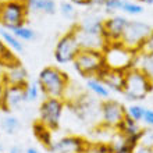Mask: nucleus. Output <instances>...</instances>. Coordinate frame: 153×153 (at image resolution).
<instances>
[{
    "mask_svg": "<svg viewBox=\"0 0 153 153\" xmlns=\"http://www.w3.org/2000/svg\"><path fill=\"white\" fill-rule=\"evenodd\" d=\"M38 82H39L45 97L64 99V95L71 81L65 71L57 68V67H53V65H48L39 71Z\"/></svg>",
    "mask_w": 153,
    "mask_h": 153,
    "instance_id": "obj_1",
    "label": "nucleus"
},
{
    "mask_svg": "<svg viewBox=\"0 0 153 153\" xmlns=\"http://www.w3.org/2000/svg\"><path fill=\"white\" fill-rule=\"evenodd\" d=\"M153 91V81L139 68H129L125 71V84L123 95L131 102L143 100Z\"/></svg>",
    "mask_w": 153,
    "mask_h": 153,
    "instance_id": "obj_2",
    "label": "nucleus"
},
{
    "mask_svg": "<svg viewBox=\"0 0 153 153\" xmlns=\"http://www.w3.org/2000/svg\"><path fill=\"white\" fill-rule=\"evenodd\" d=\"M28 11L24 0H4L0 4V24L8 31L20 28L25 25Z\"/></svg>",
    "mask_w": 153,
    "mask_h": 153,
    "instance_id": "obj_3",
    "label": "nucleus"
},
{
    "mask_svg": "<svg viewBox=\"0 0 153 153\" xmlns=\"http://www.w3.org/2000/svg\"><path fill=\"white\" fill-rule=\"evenodd\" d=\"M74 70L84 78H92L106 65L105 54L102 50H85L81 49L73 61Z\"/></svg>",
    "mask_w": 153,
    "mask_h": 153,
    "instance_id": "obj_4",
    "label": "nucleus"
},
{
    "mask_svg": "<svg viewBox=\"0 0 153 153\" xmlns=\"http://www.w3.org/2000/svg\"><path fill=\"white\" fill-rule=\"evenodd\" d=\"M137 53L138 52L125 48L121 42L107 45V48L103 50L107 67L111 70H120V71H128L129 68H134Z\"/></svg>",
    "mask_w": 153,
    "mask_h": 153,
    "instance_id": "obj_5",
    "label": "nucleus"
},
{
    "mask_svg": "<svg viewBox=\"0 0 153 153\" xmlns=\"http://www.w3.org/2000/svg\"><path fill=\"white\" fill-rule=\"evenodd\" d=\"M67 103L64 99L59 97H45L39 106V118L38 120L49 129L56 131L60 127L61 117L64 113Z\"/></svg>",
    "mask_w": 153,
    "mask_h": 153,
    "instance_id": "obj_6",
    "label": "nucleus"
},
{
    "mask_svg": "<svg viewBox=\"0 0 153 153\" xmlns=\"http://www.w3.org/2000/svg\"><path fill=\"white\" fill-rule=\"evenodd\" d=\"M81 48L76 39V33H75V28H71L70 31L60 36V39L57 40L56 48H54V60L60 64H68L73 63L75 60L76 54L79 53Z\"/></svg>",
    "mask_w": 153,
    "mask_h": 153,
    "instance_id": "obj_7",
    "label": "nucleus"
},
{
    "mask_svg": "<svg viewBox=\"0 0 153 153\" xmlns=\"http://www.w3.org/2000/svg\"><path fill=\"white\" fill-rule=\"evenodd\" d=\"M152 32L153 28L149 24H146L143 21L132 20L129 21L127 28H125L121 43L124 45L125 48L131 49L134 52H138L141 49V46L143 45V42L149 38V35Z\"/></svg>",
    "mask_w": 153,
    "mask_h": 153,
    "instance_id": "obj_8",
    "label": "nucleus"
},
{
    "mask_svg": "<svg viewBox=\"0 0 153 153\" xmlns=\"http://www.w3.org/2000/svg\"><path fill=\"white\" fill-rule=\"evenodd\" d=\"M127 116V109L124 107L123 103L113 99H107L100 105V118L102 123L107 128H114L121 124V121L124 120Z\"/></svg>",
    "mask_w": 153,
    "mask_h": 153,
    "instance_id": "obj_9",
    "label": "nucleus"
},
{
    "mask_svg": "<svg viewBox=\"0 0 153 153\" xmlns=\"http://www.w3.org/2000/svg\"><path fill=\"white\" fill-rule=\"evenodd\" d=\"M88 141L78 135H67L57 139L49 148L50 153H84Z\"/></svg>",
    "mask_w": 153,
    "mask_h": 153,
    "instance_id": "obj_10",
    "label": "nucleus"
},
{
    "mask_svg": "<svg viewBox=\"0 0 153 153\" xmlns=\"http://www.w3.org/2000/svg\"><path fill=\"white\" fill-rule=\"evenodd\" d=\"M129 20L125 16L114 14L105 20V39L107 43H120Z\"/></svg>",
    "mask_w": 153,
    "mask_h": 153,
    "instance_id": "obj_11",
    "label": "nucleus"
},
{
    "mask_svg": "<svg viewBox=\"0 0 153 153\" xmlns=\"http://www.w3.org/2000/svg\"><path fill=\"white\" fill-rule=\"evenodd\" d=\"M95 105H96L95 100L89 96L88 93H82L78 99L67 103V106H70L71 111L82 121L92 120L93 117L97 114Z\"/></svg>",
    "mask_w": 153,
    "mask_h": 153,
    "instance_id": "obj_12",
    "label": "nucleus"
},
{
    "mask_svg": "<svg viewBox=\"0 0 153 153\" xmlns=\"http://www.w3.org/2000/svg\"><path fill=\"white\" fill-rule=\"evenodd\" d=\"M96 78L100 79L103 84L114 92L123 93L124 91V84H125V71H120V70H111L107 67V64L96 74Z\"/></svg>",
    "mask_w": 153,
    "mask_h": 153,
    "instance_id": "obj_13",
    "label": "nucleus"
},
{
    "mask_svg": "<svg viewBox=\"0 0 153 153\" xmlns=\"http://www.w3.org/2000/svg\"><path fill=\"white\" fill-rule=\"evenodd\" d=\"M27 86V85H25ZM25 86H20V85H10L6 86V92H4V103H3V110L4 113L8 111H14V110H20L21 106L25 102Z\"/></svg>",
    "mask_w": 153,
    "mask_h": 153,
    "instance_id": "obj_14",
    "label": "nucleus"
},
{
    "mask_svg": "<svg viewBox=\"0 0 153 153\" xmlns=\"http://www.w3.org/2000/svg\"><path fill=\"white\" fill-rule=\"evenodd\" d=\"M1 82L6 86L10 85H20V86H25L28 84V73L24 68V65L20 61H16L14 64H10L7 67H4L3 75H1Z\"/></svg>",
    "mask_w": 153,
    "mask_h": 153,
    "instance_id": "obj_15",
    "label": "nucleus"
},
{
    "mask_svg": "<svg viewBox=\"0 0 153 153\" xmlns=\"http://www.w3.org/2000/svg\"><path fill=\"white\" fill-rule=\"evenodd\" d=\"M75 28V33H76V39L79 43L81 49L85 50H105L107 48V40L105 39V36L102 35H92V33H86L84 31H81L78 28V25L74 27Z\"/></svg>",
    "mask_w": 153,
    "mask_h": 153,
    "instance_id": "obj_16",
    "label": "nucleus"
},
{
    "mask_svg": "<svg viewBox=\"0 0 153 153\" xmlns=\"http://www.w3.org/2000/svg\"><path fill=\"white\" fill-rule=\"evenodd\" d=\"M78 28L86 33L105 36V20L99 16L86 17L78 24Z\"/></svg>",
    "mask_w": 153,
    "mask_h": 153,
    "instance_id": "obj_17",
    "label": "nucleus"
},
{
    "mask_svg": "<svg viewBox=\"0 0 153 153\" xmlns=\"http://www.w3.org/2000/svg\"><path fill=\"white\" fill-rule=\"evenodd\" d=\"M143 128H141V125L138 121H135L134 118L127 114L124 117V120L121 121V124L117 127V132L123 135L125 138H131V137H141Z\"/></svg>",
    "mask_w": 153,
    "mask_h": 153,
    "instance_id": "obj_18",
    "label": "nucleus"
},
{
    "mask_svg": "<svg viewBox=\"0 0 153 153\" xmlns=\"http://www.w3.org/2000/svg\"><path fill=\"white\" fill-rule=\"evenodd\" d=\"M32 131H33L35 138H36L46 149H49V148L52 146V143L54 142L53 141V137H52V129H49L48 127L42 124L39 120H36L32 124Z\"/></svg>",
    "mask_w": 153,
    "mask_h": 153,
    "instance_id": "obj_19",
    "label": "nucleus"
},
{
    "mask_svg": "<svg viewBox=\"0 0 153 153\" xmlns=\"http://www.w3.org/2000/svg\"><path fill=\"white\" fill-rule=\"evenodd\" d=\"M134 67L139 68L153 81V53H137Z\"/></svg>",
    "mask_w": 153,
    "mask_h": 153,
    "instance_id": "obj_20",
    "label": "nucleus"
},
{
    "mask_svg": "<svg viewBox=\"0 0 153 153\" xmlns=\"http://www.w3.org/2000/svg\"><path fill=\"white\" fill-rule=\"evenodd\" d=\"M86 88L96 97H100V99H106V100H107L110 96V89L107 88L100 79H97L96 76L86 78Z\"/></svg>",
    "mask_w": 153,
    "mask_h": 153,
    "instance_id": "obj_21",
    "label": "nucleus"
},
{
    "mask_svg": "<svg viewBox=\"0 0 153 153\" xmlns=\"http://www.w3.org/2000/svg\"><path fill=\"white\" fill-rule=\"evenodd\" d=\"M0 38H1V40L4 42V45H6L10 50H13V52L21 53L24 50L22 42H21L11 31H8V29H6V28H0Z\"/></svg>",
    "mask_w": 153,
    "mask_h": 153,
    "instance_id": "obj_22",
    "label": "nucleus"
},
{
    "mask_svg": "<svg viewBox=\"0 0 153 153\" xmlns=\"http://www.w3.org/2000/svg\"><path fill=\"white\" fill-rule=\"evenodd\" d=\"M1 128H3V131L6 134H8V135H14V134H17L18 131L21 129V123L20 120L17 118L16 116H13V114H6V116L1 118Z\"/></svg>",
    "mask_w": 153,
    "mask_h": 153,
    "instance_id": "obj_23",
    "label": "nucleus"
},
{
    "mask_svg": "<svg viewBox=\"0 0 153 153\" xmlns=\"http://www.w3.org/2000/svg\"><path fill=\"white\" fill-rule=\"evenodd\" d=\"M11 32L14 33L21 42H31V40H33L36 38V32H35L31 27H25V25H22L20 28L13 29Z\"/></svg>",
    "mask_w": 153,
    "mask_h": 153,
    "instance_id": "obj_24",
    "label": "nucleus"
},
{
    "mask_svg": "<svg viewBox=\"0 0 153 153\" xmlns=\"http://www.w3.org/2000/svg\"><path fill=\"white\" fill-rule=\"evenodd\" d=\"M113 149L109 142H88L84 153H111Z\"/></svg>",
    "mask_w": 153,
    "mask_h": 153,
    "instance_id": "obj_25",
    "label": "nucleus"
},
{
    "mask_svg": "<svg viewBox=\"0 0 153 153\" xmlns=\"http://www.w3.org/2000/svg\"><path fill=\"white\" fill-rule=\"evenodd\" d=\"M42 89H40L39 82H28L25 86V100L27 102H35L40 96Z\"/></svg>",
    "mask_w": 153,
    "mask_h": 153,
    "instance_id": "obj_26",
    "label": "nucleus"
},
{
    "mask_svg": "<svg viewBox=\"0 0 153 153\" xmlns=\"http://www.w3.org/2000/svg\"><path fill=\"white\" fill-rule=\"evenodd\" d=\"M145 110H146L145 106L134 103V105H131L128 109H127V114H128L131 118H134L135 121L141 123V121L143 120V116H145Z\"/></svg>",
    "mask_w": 153,
    "mask_h": 153,
    "instance_id": "obj_27",
    "label": "nucleus"
},
{
    "mask_svg": "<svg viewBox=\"0 0 153 153\" xmlns=\"http://www.w3.org/2000/svg\"><path fill=\"white\" fill-rule=\"evenodd\" d=\"M123 13L125 14H129V16H138L143 13V7H142L139 3H135V1H129V0H125L124 6H123Z\"/></svg>",
    "mask_w": 153,
    "mask_h": 153,
    "instance_id": "obj_28",
    "label": "nucleus"
},
{
    "mask_svg": "<svg viewBox=\"0 0 153 153\" xmlns=\"http://www.w3.org/2000/svg\"><path fill=\"white\" fill-rule=\"evenodd\" d=\"M139 146L153 152V128H143Z\"/></svg>",
    "mask_w": 153,
    "mask_h": 153,
    "instance_id": "obj_29",
    "label": "nucleus"
},
{
    "mask_svg": "<svg viewBox=\"0 0 153 153\" xmlns=\"http://www.w3.org/2000/svg\"><path fill=\"white\" fill-rule=\"evenodd\" d=\"M124 1L125 0H107L105 4V11L107 14H114L117 11H121Z\"/></svg>",
    "mask_w": 153,
    "mask_h": 153,
    "instance_id": "obj_30",
    "label": "nucleus"
},
{
    "mask_svg": "<svg viewBox=\"0 0 153 153\" xmlns=\"http://www.w3.org/2000/svg\"><path fill=\"white\" fill-rule=\"evenodd\" d=\"M25 4L29 11L32 13H43L46 0H25Z\"/></svg>",
    "mask_w": 153,
    "mask_h": 153,
    "instance_id": "obj_31",
    "label": "nucleus"
},
{
    "mask_svg": "<svg viewBox=\"0 0 153 153\" xmlns=\"http://www.w3.org/2000/svg\"><path fill=\"white\" fill-rule=\"evenodd\" d=\"M60 13L65 17V18H71V17L75 16V7H74L73 3L64 1V3L60 4Z\"/></svg>",
    "mask_w": 153,
    "mask_h": 153,
    "instance_id": "obj_32",
    "label": "nucleus"
},
{
    "mask_svg": "<svg viewBox=\"0 0 153 153\" xmlns=\"http://www.w3.org/2000/svg\"><path fill=\"white\" fill-rule=\"evenodd\" d=\"M138 53H153V32L149 35V38L143 42L141 49L138 50Z\"/></svg>",
    "mask_w": 153,
    "mask_h": 153,
    "instance_id": "obj_33",
    "label": "nucleus"
},
{
    "mask_svg": "<svg viewBox=\"0 0 153 153\" xmlns=\"http://www.w3.org/2000/svg\"><path fill=\"white\" fill-rule=\"evenodd\" d=\"M142 123H145L149 128H153V110L152 109H146L145 110V116H143Z\"/></svg>",
    "mask_w": 153,
    "mask_h": 153,
    "instance_id": "obj_34",
    "label": "nucleus"
},
{
    "mask_svg": "<svg viewBox=\"0 0 153 153\" xmlns=\"http://www.w3.org/2000/svg\"><path fill=\"white\" fill-rule=\"evenodd\" d=\"M57 10L56 1L54 0H46V4H45V14H54Z\"/></svg>",
    "mask_w": 153,
    "mask_h": 153,
    "instance_id": "obj_35",
    "label": "nucleus"
},
{
    "mask_svg": "<svg viewBox=\"0 0 153 153\" xmlns=\"http://www.w3.org/2000/svg\"><path fill=\"white\" fill-rule=\"evenodd\" d=\"M107 0H89V6L91 7H105Z\"/></svg>",
    "mask_w": 153,
    "mask_h": 153,
    "instance_id": "obj_36",
    "label": "nucleus"
},
{
    "mask_svg": "<svg viewBox=\"0 0 153 153\" xmlns=\"http://www.w3.org/2000/svg\"><path fill=\"white\" fill-rule=\"evenodd\" d=\"M4 92H6V85L0 81V110H1L4 103Z\"/></svg>",
    "mask_w": 153,
    "mask_h": 153,
    "instance_id": "obj_37",
    "label": "nucleus"
},
{
    "mask_svg": "<svg viewBox=\"0 0 153 153\" xmlns=\"http://www.w3.org/2000/svg\"><path fill=\"white\" fill-rule=\"evenodd\" d=\"M74 6H89V0H70Z\"/></svg>",
    "mask_w": 153,
    "mask_h": 153,
    "instance_id": "obj_38",
    "label": "nucleus"
},
{
    "mask_svg": "<svg viewBox=\"0 0 153 153\" xmlns=\"http://www.w3.org/2000/svg\"><path fill=\"white\" fill-rule=\"evenodd\" d=\"M8 153H22V149H21L18 145H14L8 149Z\"/></svg>",
    "mask_w": 153,
    "mask_h": 153,
    "instance_id": "obj_39",
    "label": "nucleus"
},
{
    "mask_svg": "<svg viewBox=\"0 0 153 153\" xmlns=\"http://www.w3.org/2000/svg\"><path fill=\"white\" fill-rule=\"evenodd\" d=\"M134 153H153V152H152V150H149V149H145V148H142V146H139V148H138V149L135 150Z\"/></svg>",
    "mask_w": 153,
    "mask_h": 153,
    "instance_id": "obj_40",
    "label": "nucleus"
},
{
    "mask_svg": "<svg viewBox=\"0 0 153 153\" xmlns=\"http://www.w3.org/2000/svg\"><path fill=\"white\" fill-rule=\"evenodd\" d=\"M25 153H40V152H39V149H36V148L29 146V148H27V149H25Z\"/></svg>",
    "mask_w": 153,
    "mask_h": 153,
    "instance_id": "obj_41",
    "label": "nucleus"
},
{
    "mask_svg": "<svg viewBox=\"0 0 153 153\" xmlns=\"http://www.w3.org/2000/svg\"><path fill=\"white\" fill-rule=\"evenodd\" d=\"M6 49H7V46L4 45V42L1 40V38H0V56H1V54L6 52Z\"/></svg>",
    "mask_w": 153,
    "mask_h": 153,
    "instance_id": "obj_42",
    "label": "nucleus"
},
{
    "mask_svg": "<svg viewBox=\"0 0 153 153\" xmlns=\"http://www.w3.org/2000/svg\"><path fill=\"white\" fill-rule=\"evenodd\" d=\"M139 1L145 4H153V0H139Z\"/></svg>",
    "mask_w": 153,
    "mask_h": 153,
    "instance_id": "obj_43",
    "label": "nucleus"
},
{
    "mask_svg": "<svg viewBox=\"0 0 153 153\" xmlns=\"http://www.w3.org/2000/svg\"><path fill=\"white\" fill-rule=\"evenodd\" d=\"M111 153H127V152H123V150H113Z\"/></svg>",
    "mask_w": 153,
    "mask_h": 153,
    "instance_id": "obj_44",
    "label": "nucleus"
},
{
    "mask_svg": "<svg viewBox=\"0 0 153 153\" xmlns=\"http://www.w3.org/2000/svg\"><path fill=\"white\" fill-rule=\"evenodd\" d=\"M3 150H4V148H3V145L0 143V153H3Z\"/></svg>",
    "mask_w": 153,
    "mask_h": 153,
    "instance_id": "obj_45",
    "label": "nucleus"
}]
</instances>
